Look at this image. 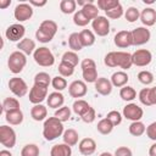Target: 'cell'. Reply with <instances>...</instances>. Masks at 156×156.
Instances as JSON below:
<instances>
[{"label": "cell", "instance_id": "6da1fadb", "mask_svg": "<svg viewBox=\"0 0 156 156\" xmlns=\"http://www.w3.org/2000/svg\"><path fill=\"white\" fill-rule=\"evenodd\" d=\"M63 123L56 117H49L43 124V136L48 141H52L63 134Z\"/></svg>", "mask_w": 156, "mask_h": 156}, {"label": "cell", "instance_id": "7a4b0ae2", "mask_svg": "<svg viewBox=\"0 0 156 156\" xmlns=\"http://www.w3.org/2000/svg\"><path fill=\"white\" fill-rule=\"evenodd\" d=\"M26 65H27V57L22 51L17 50L10 54L7 60V67L10 72H12L13 74H18L23 71Z\"/></svg>", "mask_w": 156, "mask_h": 156}, {"label": "cell", "instance_id": "3957f363", "mask_svg": "<svg viewBox=\"0 0 156 156\" xmlns=\"http://www.w3.org/2000/svg\"><path fill=\"white\" fill-rule=\"evenodd\" d=\"M33 58L35 63H38L41 67H51L55 63V56L51 52V50L46 46L38 48L33 54Z\"/></svg>", "mask_w": 156, "mask_h": 156}, {"label": "cell", "instance_id": "277c9868", "mask_svg": "<svg viewBox=\"0 0 156 156\" xmlns=\"http://www.w3.org/2000/svg\"><path fill=\"white\" fill-rule=\"evenodd\" d=\"M82 76L85 83H95L98 80V71L96 63L93 58H84L80 62Z\"/></svg>", "mask_w": 156, "mask_h": 156}, {"label": "cell", "instance_id": "5b68a950", "mask_svg": "<svg viewBox=\"0 0 156 156\" xmlns=\"http://www.w3.org/2000/svg\"><path fill=\"white\" fill-rule=\"evenodd\" d=\"M0 143L6 149H12L16 145V132L12 127L5 124L0 127Z\"/></svg>", "mask_w": 156, "mask_h": 156}, {"label": "cell", "instance_id": "8992f818", "mask_svg": "<svg viewBox=\"0 0 156 156\" xmlns=\"http://www.w3.org/2000/svg\"><path fill=\"white\" fill-rule=\"evenodd\" d=\"M144 115V111L143 108L134 104V102H129L124 107H123V111H122V116L126 118V119H129L132 122H136V121H140L141 117Z\"/></svg>", "mask_w": 156, "mask_h": 156}, {"label": "cell", "instance_id": "52a82bcc", "mask_svg": "<svg viewBox=\"0 0 156 156\" xmlns=\"http://www.w3.org/2000/svg\"><path fill=\"white\" fill-rule=\"evenodd\" d=\"M93 32L99 37H106L110 33V21L105 16H98L91 21Z\"/></svg>", "mask_w": 156, "mask_h": 156}, {"label": "cell", "instance_id": "ba28073f", "mask_svg": "<svg viewBox=\"0 0 156 156\" xmlns=\"http://www.w3.org/2000/svg\"><path fill=\"white\" fill-rule=\"evenodd\" d=\"M45 99H48V87L33 84V87L29 90V101L33 105L41 104Z\"/></svg>", "mask_w": 156, "mask_h": 156}, {"label": "cell", "instance_id": "9c48e42d", "mask_svg": "<svg viewBox=\"0 0 156 156\" xmlns=\"http://www.w3.org/2000/svg\"><path fill=\"white\" fill-rule=\"evenodd\" d=\"M9 89L17 98H22V96H24L28 93L27 83L22 78H20V77H13V78H11L9 80Z\"/></svg>", "mask_w": 156, "mask_h": 156}, {"label": "cell", "instance_id": "30bf717a", "mask_svg": "<svg viewBox=\"0 0 156 156\" xmlns=\"http://www.w3.org/2000/svg\"><path fill=\"white\" fill-rule=\"evenodd\" d=\"M133 65L138 67H145L152 61V54L146 49H139L132 54Z\"/></svg>", "mask_w": 156, "mask_h": 156}, {"label": "cell", "instance_id": "8fae6325", "mask_svg": "<svg viewBox=\"0 0 156 156\" xmlns=\"http://www.w3.org/2000/svg\"><path fill=\"white\" fill-rule=\"evenodd\" d=\"M24 33H26V28L23 24L21 23H15L7 27L6 32H5V37L10 40V41H21L24 38Z\"/></svg>", "mask_w": 156, "mask_h": 156}, {"label": "cell", "instance_id": "7c38bea8", "mask_svg": "<svg viewBox=\"0 0 156 156\" xmlns=\"http://www.w3.org/2000/svg\"><path fill=\"white\" fill-rule=\"evenodd\" d=\"M13 16H15V18H16L20 23L30 20L32 16H33V7H32V5H29V4H27V2L18 4V5L15 7Z\"/></svg>", "mask_w": 156, "mask_h": 156}, {"label": "cell", "instance_id": "4fadbf2b", "mask_svg": "<svg viewBox=\"0 0 156 156\" xmlns=\"http://www.w3.org/2000/svg\"><path fill=\"white\" fill-rule=\"evenodd\" d=\"M132 38H133V45L140 46L150 40L151 33L146 27H136L135 29L132 30Z\"/></svg>", "mask_w": 156, "mask_h": 156}, {"label": "cell", "instance_id": "5bb4252c", "mask_svg": "<svg viewBox=\"0 0 156 156\" xmlns=\"http://www.w3.org/2000/svg\"><path fill=\"white\" fill-rule=\"evenodd\" d=\"M113 43L117 48L119 49H126L133 45V38H132V32L129 30H119L116 33L113 38Z\"/></svg>", "mask_w": 156, "mask_h": 156}, {"label": "cell", "instance_id": "9a60e30c", "mask_svg": "<svg viewBox=\"0 0 156 156\" xmlns=\"http://www.w3.org/2000/svg\"><path fill=\"white\" fill-rule=\"evenodd\" d=\"M68 93L72 98H76V99H80V98L85 96V94L88 93L85 82L84 80H73L68 85Z\"/></svg>", "mask_w": 156, "mask_h": 156}, {"label": "cell", "instance_id": "2e32d148", "mask_svg": "<svg viewBox=\"0 0 156 156\" xmlns=\"http://www.w3.org/2000/svg\"><path fill=\"white\" fill-rule=\"evenodd\" d=\"M115 56H116V67H119L123 71H126L133 66L132 54L126 52V51H116Z\"/></svg>", "mask_w": 156, "mask_h": 156}, {"label": "cell", "instance_id": "e0dca14e", "mask_svg": "<svg viewBox=\"0 0 156 156\" xmlns=\"http://www.w3.org/2000/svg\"><path fill=\"white\" fill-rule=\"evenodd\" d=\"M139 100L145 106L156 105V91L154 88H144L139 91Z\"/></svg>", "mask_w": 156, "mask_h": 156}, {"label": "cell", "instance_id": "ac0fdd59", "mask_svg": "<svg viewBox=\"0 0 156 156\" xmlns=\"http://www.w3.org/2000/svg\"><path fill=\"white\" fill-rule=\"evenodd\" d=\"M78 149L83 156H90L96 150V143L93 138H83L78 144Z\"/></svg>", "mask_w": 156, "mask_h": 156}, {"label": "cell", "instance_id": "d6986e66", "mask_svg": "<svg viewBox=\"0 0 156 156\" xmlns=\"http://www.w3.org/2000/svg\"><path fill=\"white\" fill-rule=\"evenodd\" d=\"M95 84V90L96 93H99L100 95L102 96H107L111 94L112 91V83L110 79L105 78V77H101V78H98V80L94 83Z\"/></svg>", "mask_w": 156, "mask_h": 156}, {"label": "cell", "instance_id": "ffe728a7", "mask_svg": "<svg viewBox=\"0 0 156 156\" xmlns=\"http://www.w3.org/2000/svg\"><path fill=\"white\" fill-rule=\"evenodd\" d=\"M140 21L144 26L151 27L156 22V11L152 7H146L140 12Z\"/></svg>", "mask_w": 156, "mask_h": 156}, {"label": "cell", "instance_id": "44dd1931", "mask_svg": "<svg viewBox=\"0 0 156 156\" xmlns=\"http://www.w3.org/2000/svg\"><path fill=\"white\" fill-rule=\"evenodd\" d=\"M46 102H48V106L51 107V108H60L63 106V102H65V96L61 94V91H54V93H50L48 99H46Z\"/></svg>", "mask_w": 156, "mask_h": 156}, {"label": "cell", "instance_id": "7402d4cb", "mask_svg": "<svg viewBox=\"0 0 156 156\" xmlns=\"http://www.w3.org/2000/svg\"><path fill=\"white\" fill-rule=\"evenodd\" d=\"M17 49L20 51H22L26 56L27 55H32L34 54V51L37 50L35 48V41L33 39H29V38H23L20 43H17Z\"/></svg>", "mask_w": 156, "mask_h": 156}, {"label": "cell", "instance_id": "603a6c76", "mask_svg": "<svg viewBox=\"0 0 156 156\" xmlns=\"http://www.w3.org/2000/svg\"><path fill=\"white\" fill-rule=\"evenodd\" d=\"M110 80H111V83H112L113 87L123 88V87L127 85V83L129 80V77H128V74L124 71H117V72L112 73Z\"/></svg>", "mask_w": 156, "mask_h": 156}, {"label": "cell", "instance_id": "cb8c5ba5", "mask_svg": "<svg viewBox=\"0 0 156 156\" xmlns=\"http://www.w3.org/2000/svg\"><path fill=\"white\" fill-rule=\"evenodd\" d=\"M30 116L34 121L37 122H40V121H45L46 119V116H48V108L41 105V104H38V105H34L32 108H30Z\"/></svg>", "mask_w": 156, "mask_h": 156}, {"label": "cell", "instance_id": "d4e9b609", "mask_svg": "<svg viewBox=\"0 0 156 156\" xmlns=\"http://www.w3.org/2000/svg\"><path fill=\"white\" fill-rule=\"evenodd\" d=\"M38 29L41 30L43 33L48 34L49 37H51L54 39V37H55V34L57 32V23L54 22V21H51V20H45V21H43L40 23V26H39Z\"/></svg>", "mask_w": 156, "mask_h": 156}, {"label": "cell", "instance_id": "484cf974", "mask_svg": "<svg viewBox=\"0 0 156 156\" xmlns=\"http://www.w3.org/2000/svg\"><path fill=\"white\" fill-rule=\"evenodd\" d=\"M71 155H72V149L69 145L65 143L56 144L50 150V156H71Z\"/></svg>", "mask_w": 156, "mask_h": 156}, {"label": "cell", "instance_id": "4316f807", "mask_svg": "<svg viewBox=\"0 0 156 156\" xmlns=\"http://www.w3.org/2000/svg\"><path fill=\"white\" fill-rule=\"evenodd\" d=\"M5 119L11 126H18L23 122V112L21 111V108L7 112V113H5Z\"/></svg>", "mask_w": 156, "mask_h": 156}, {"label": "cell", "instance_id": "83f0119b", "mask_svg": "<svg viewBox=\"0 0 156 156\" xmlns=\"http://www.w3.org/2000/svg\"><path fill=\"white\" fill-rule=\"evenodd\" d=\"M62 139H63V143L69 145V146H74L78 144V139H79V135H78V132L74 130L73 128H69L67 130L63 132L62 134Z\"/></svg>", "mask_w": 156, "mask_h": 156}, {"label": "cell", "instance_id": "f1b7e54d", "mask_svg": "<svg viewBox=\"0 0 156 156\" xmlns=\"http://www.w3.org/2000/svg\"><path fill=\"white\" fill-rule=\"evenodd\" d=\"M79 39H80L83 48L84 46H91L95 43V34L90 29H83L79 32Z\"/></svg>", "mask_w": 156, "mask_h": 156}, {"label": "cell", "instance_id": "f546056e", "mask_svg": "<svg viewBox=\"0 0 156 156\" xmlns=\"http://www.w3.org/2000/svg\"><path fill=\"white\" fill-rule=\"evenodd\" d=\"M82 12L84 13V16H85L88 20L93 21V20H95V18L99 16V7H98L96 5H94L93 1H89L87 5H84V6L82 7Z\"/></svg>", "mask_w": 156, "mask_h": 156}, {"label": "cell", "instance_id": "4dcf8cb0", "mask_svg": "<svg viewBox=\"0 0 156 156\" xmlns=\"http://www.w3.org/2000/svg\"><path fill=\"white\" fill-rule=\"evenodd\" d=\"M90 107H91V106H90L85 100H83V99H77V100L73 102V105H72L73 112H74L76 115H78L79 117H82Z\"/></svg>", "mask_w": 156, "mask_h": 156}, {"label": "cell", "instance_id": "1f68e13d", "mask_svg": "<svg viewBox=\"0 0 156 156\" xmlns=\"http://www.w3.org/2000/svg\"><path fill=\"white\" fill-rule=\"evenodd\" d=\"M20 110V101L16 98H5L2 101V111L5 113Z\"/></svg>", "mask_w": 156, "mask_h": 156}, {"label": "cell", "instance_id": "d6a6232c", "mask_svg": "<svg viewBox=\"0 0 156 156\" xmlns=\"http://www.w3.org/2000/svg\"><path fill=\"white\" fill-rule=\"evenodd\" d=\"M113 128H115V126H113L106 117L102 118V119H100V121L98 122V126H96L98 132H99L100 134H102V135L110 134V133L113 130Z\"/></svg>", "mask_w": 156, "mask_h": 156}, {"label": "cell", "instance_id": "836d02e7", "mask_svg": "<svg viewBox=\"0 0 156 156\" xmlns=\"http://www.w3.org/2000/svg\"><path fill=\"white\" fill-rule=\"evenodd\" d=\"M76 7H77V1L74 0H62L60 2V10L65 15H71L76 13Z\"/></svg>", "mask_w": 156, "mask_h": 156}, {"label": "cell", "instance_id": "e575fe53", "mask_svg": "<svg viewBox=\"0 0 156 156\" xmlns=\"http://www.w3.org/2000/svg\"><path fill=\"white\" fill-rule=\"evenodd\" d=\"M129 133L133 136H140L146 132V127L141 121H136V122H132L129 124Z\"/></svg>", "mask_w": 156, "mask_h": 156}, {"label": "cell", "instance_id": "d590c367", "mask_svg": "<svg viewBox=\"0 0 156 156\" xmlns=\"http://www.w3.org/2000/svg\"><path fill=\"white\" fill-rule=\"evenodd\" d=\"M119 96L122 100L124 101H133L135 98H136V91L133 87H129V85H126L123 88H121L119 90Z\"/></svg>", "mask_w": 156, "mask_h": 156}, {"label": "cell", "instance_id": "8d00e7d4", "mask_svg": "<svg viewBox=\"0 0 156 156\" xmlns=\"http://www.w3.org/2000/svg\"><path fill=\"white\" fill-rule=\"evenodd\" d=\"M68 46L69 49H72V51L77 52V51H80L83 49V45L80 43V39H79V33H72L69 37H68Z\"/></svg>", "mask_w": 156, "mask_h": 156}, {"label": "cell", "instance_id": "74e56055", "mask_svg": "<svg viewBox=\"0 0 156 156\" xmlns=\"http://www.w3.org/2000/svg\"><path fill=\"white\" fill-rule=\"evenodd\" d=\"M54 117L58 118L62 123H63V122H67V121L71 118V108H69L68 106H62V107H60V108H57V110L55 111Z\"/></svg>", "mask_w": 156, "mask_h": 156}, {"label": "cell", "instance_id": "f35d334b", "mask_svg": "<svg viewBox=\"0 0 156 156\" xmlns=\"http://www.w3.org/2000/svg\"><path fill=\"white\" fill-rule=\"evenodd\" d=\"M124 18H126L129 23H133V22H135V21H138V20L140 18V12H139V10H138L136 7L130 6V7H128V9L124 11Z\"/></svg>", "mask_w": 156, "mask_h": 156}, {"label": "cell", "instance_id": "ab89813d", "mask_svg": "<svg viewBox=\"0 0 156 156\" xmlns=\"http://www.w3.org/2000/svg\"><path fill=\"white\" fill-rule=\"evenodd\" d=\"M34 84H39V85H44L49 88V84H51V78L49 76V73L46 72H39L34 76Z\"/></svg>", "mask_w": 156, "mask_h": 156}, {"label": "cell", "instance_id": "60d3db41", "mask_svg": "<svg viewBox=\"0 0 156 156\" xmlns=\"http://www.w3.org/2000/svg\"><path fill=\"white\" fill-rule=\"evenodd\" d=\"M61 61L67 62V63L72 65L73 67H76V66L78 65V62H79V57H78L77 52H74V51H72V50H71V51H66V52L62 55Z\"/></svg>", "mask_w": 156, "mask_h": 156}, {"label": "cell", "instance_id": "b9f144b4", "mask_svg": "<svg viewBox=\"0 0 156 156\" xmlns=\"http://www.w3.org/2000/svg\"><path fill=\"white\" fill-rule=\"evenodd\" d=\"M39 146L35 144H27L21 150V156H39Z\"/></svg>", "mask_w": 156, "mask_h": 156}, {"label": "cell", "instance_id": "7bdbcfd3", "mask_svg": "<svg viewBox=\"0 0 156 156\" xmlns=\"http://www.w3.org/2000/svg\"><path fill=\"white\" fill-rule=\"evenodd\" d=\"M51 85L56 91H62L67 88V80L62 76H56L51 79Z\"/></svg>", "mask_w": 156, "mask_h": 156}, {"label": "cell", "instance_id": "ee69618b", "mask_svg": "<svg viewBox=\"0 0 156 156\" xmlns=\"http://www.w3.org/2000/svg\"><path fill=\"white\" fill-rule=\"evenodd\" d=\"M121 2L118 0H98V7L100 10H104L105 12L106 11H110L112 9H115L116 6H118Z\"/></svg>", "mask_w": 156, "mask_h": 156}, {"label": "cell", "instance_id": "f6af8a7d", "mask_svg": "<svg viewBox=\"0 0 156 156\" xmlns=\"http://www.w3.org/2000/svg\"><path fill=\"white\" fill-rule=\"evenodd\" d=\"M58 73L60 76H62L63 78L65 77H71L73 73H74V67L67 62H63L61 61L60 65H58Z\"/></svg>", "mask_w": 156, "mask_h": 156}, {"label": "cell", "instance_id": "bcb514c9", "mask_svg": "<svg viewBox=\"0 0 156 156\" xmlns=\"http://www.w3.org/2000/svg\"><path fill=\"white\" fill-rule=\"evenodd\" d=\"M73 22H74V24L78 26V27H85L87 24L90 23V20H88V18L84 16V13L82 12V10H79V11H77V12L73 15Z\"/></svg>", "mask_w": 156, "mask_h": 156}, {"label": "cell", "instance_id": "7dc6e473", "mask_svg": "<svg viewBox=\"0 0 156 156\" xmlns=\"http://www.w3.org/2000/svg\"><path fill=\"white\" fill-rule=\"evenodd\" d=\"M138 80L144 85H150L154 82V74L150 71H140L138 73Z\"/></svg>", "mask_w": 156, "mask_h": 156}, {"label": "cell", "instance_id": "c3c4849f", "mask_svg": "<svg viewBox=\"0 0 156 156\" xmlns=\"http://www.w3.org/2000/svg\"><path fill=\"white\" fill-rule=\"evenodd\" d=\"M105 13H106L107 18H111V20H118V18H121V17L124 15V10H123L122 5L119 4L118 6H116L115 9L110 10V11H106Z\"/></svg>", "mask_w": 156, "mask_h": 156}, {"label": "cell", "instance_id": "681fc988", "mask_svg": "<svg viewBox=\"0 0 156 156\" xmlns=\"http://www.w3.org/2000/svg\"><path fill=\"white\" fill-rule=\"evenodd\" d=\"M106 118H107V119H108V121H110V122L116 127V126L121 124L123 116H122V113H121V112H118V111H116V110H112V111H110V112L107 113Z\"/></svg>", "mask_w": 156, "mask_h": 156}, {"label": "cell", "instance_id": "f907efd6", "mask_svg": "<svg viewBox=\"0 0 156 156\" xmlns=\"http://www.w3.org/2000/svg\"><path fill=\"white\" fill-rule=\"evenodd\" d=\"M115 52L116 51H110V52H107L105 55L104 62H105V65L107 67H111V68L116 67V56H115Z\"/></svg>", "mask_w": 156, "mask_h": 156}, {"label": "cell", "instance_id": "816d5d0a", "mask_svg": "<svg viewBox=\"0 0 156 156\" xmlns=\"http://www.w3.org/2000/svg\"><path fill=\"white\" fill-rule=\"evenodd\" d=\"M95 117H96V115H95V110L93 108V107H90L80 118H82V121L83 122H85V123H93L94 121H95Z\"/></svg>", "mask_w": 156, "mask_h": 156}, {"label": "cell", "instance_id": "f5cc1de1", "mask_svg": "<svg viewBox=\"0 0 156 156\" xmlns=\"http://www.w3.org/2000/svg\"><path fill=\"white\" fill-rule=\"evenodd\" d=\"M146 136L154 141H156V122H152L150 123L147 127H146Z\"/></svg>", "mask_w": 156, "mask_h": 156}, {"label": "cell", "instance_id": "db71d44e", "mask_svg": "<svg viewBox=\"0 0 156 156\" xmlns=\"http://www.w3.org/2000/svg\"><path fill=\"white\" fill-rule=\"evenodd\" d=\"M113 156H133V152L128 146H119L116 149Z\"/></svg>", "mask_w": 156, "mask_h": 156}, {"label": "cell", "instance_id": "11a10c76", "mask_svg": "<svg viewBox=\"0 0 156 156\" xmlns=\"http://www.w3.org/2000/svg\"><path fill=\"white\" fill-rule=\"evenodd\" d=\"M35 38H37L40 43H49V41H51V40H52V38H51V37H49L48 34L43 33V32H41V30H39V29H37V32H35Z\"/></svg>", "mask_w": 156, "mask_h": 156}, {"label": "cell", "instance_id": "9f6ffc18", "mask_svg": "<svg viewBox=\"0 0 156 156\" xmlns=\"http://www.w3.org/2000/svg\"><path fill=\"white\" fill-rule=\"evenodd\" d=\"M29 5L32 6H37V7H43L46 5V0H43V1H35V0H29Z\"/></svg>", "mask_w": 156, "mask_h": 156}, {"label": "cell", "instance_id": "6f0895ef", "mask_svg": "<svg viewBox=\"0 0 156 156\" xmlns=\"http://www.w3.org/2000/svg\"><path fill=\"white\" fill-rule=\"evenodd\" d=\"M11 5V0H0V9L5 10Z\"/></svg>", "mask_w": 156, "mask_h": 156}, {"label": "cell", "instance_id": "680465c9", "mask_svg": "<svg viewBox=\"0 0 156 156\" xmlns=\"http://www.w3.org/2000/svg\"><path fill=\"white\" fill-rule=\"evenodd\" d=\"M149 156H156V143H154L149 149Z\"/></svg>", "mask_w": 156, "mask_h": 156}, {"label": "cell", "instance_id": "91938a15", "mask_svg": "<svg viewBox=\"0 0 156 156\" xmlns=\"http://www.w3.org/2000/svg\"><path fill=\"white\" fill-rule=\"evenodd\" d=\"M0 156H12V154H11L9 150L4 149V150H1V151H0Z\"/></svg>", "mask_w": 156, "mask_h": 156}, {"label": "cell", "instance_id": "94428289", "mask_svg": "<svg viewBox=\"0 0 156 156\" xmlns=\"http://www.w3.org/2000/svg\"><path fill=\"white\" fill-rule=\"evenodd\" d=\"M100 156H113L111 152H107V151H105V152H101L100 154Z\"/></svg>", "mask_w": 156, "mask_h": 156}, {"label": "cell", "instance_id": "6125c7cd", "mask_svg": "<svg viewBox=\"0 0 156 156\" xmlns=\"http://www.w3.org/2000/svg\"><path fill=\"white\" fill-rule=\"evenodd\" d=\"M144 2H145V4H154L155 1H154V0H144Z\"/></svg>", "mask_w": 156, "mask_h": 156}, {"label": "cell", "instance_id": "be15d7a7", "mask_svg": "<svg viewBox=\"0 0 156 156\" xmlns=\"http://www.w3.org/2000/svg\"><path fill=\"white\" fill-rule=\"evenodd\" d=\"M154 89H155V91H156V87H154Z\"/></svg>", "mask_w": 156, "mask_h": 156}]
</instances>
